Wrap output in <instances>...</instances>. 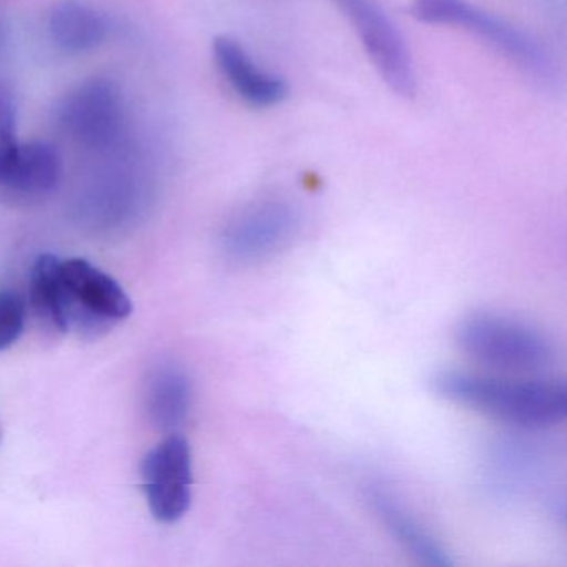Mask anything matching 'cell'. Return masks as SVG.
<instances>
[{
  "instance_id": "4fadbf2b",
  "label": "cell",
  "mask_w": 567,
  "mask_h": 567,
  "mask_svg": "<svg viewBox=\"0 0 567 567\" xmlns=\"http://www.w3.org/2000/svg\"><path fill=\"white\" fill-rule=\"evenodd\" d=\"M190 406V378L177 367L158 368L147 388V410L152 423L174 434L187 421Z\"/></svg>"
},
{
  "instance_id": "3957f363",
  "label": "cell",
  "mask_w": 567,
  "mask_h": 567,
  "mask_svg": "<svg viewBox=\"0 0 567 567\" xmlns=\"http://www.w3.org/2000/svg\"><path fill=\"white\" fill-rule=\"evenodd\" d=\"M457 348L474 363L506 374H536L554 358L543 331L507 315L474 313L457 324Z\"/></svg>"
},
{
  "instance_id": "8992f818",
  "label": "cell",
  "mask_w": 567,
  "mask_h": 567,
  "mask_svg": "<svg viewBox=\"0 0 567 567\" xmlns=\"http://www.w3.org/2000/svg\"><path fill=\"white\" fill-rule=\"evenodd\" d=\"M347 14L371 64L391 92L403 99L416 95L417 79L406 39L378 0H333Z\"/></svg>"
},
{
  "instance_id": "9a60e30c",
  "label": "cell",
  "mask_w": 567,
  "mask_h": 567,
  "mask_svg": "<svg viewBox=\"0 0 567 567\" xmlns=\"http://www.w3.org/2000/svg\"><path fill=\"white\" fill-rule=\"evenodd\" d=\"M18 121L11 92L0 84V182L4 178L16 148H18Z\"/></svg>"
},
{
  "instance_id": "ba28073f",
  "label": "cell",
  "mask_w": 567,
  "mask_h": 567,
  "mask_svg": "<svg viewBox=\"0 0 567 567\" xmlns=\"http://www.w3.org/2000/svg\"><path fill=\"white\" fill-rule=\"evenodd\" d=\"M142 486L155 519L172 524L190 509L194 466L190 444L178 434L158 443L142 461Z\"/></svg>"
},
{
  "instance_id": "5bb4252c",
  "label": "cell",
  "mask_w": 567,
  "mask_h": 567,
  "mask_svg": "<svg viewBox=\"0 0 567 567\" xmlns=\"http://www.w3.org/2000/svg\"><path fill=\"white\" fill-rule=\"evenodd\" d=\"M28 307L24 298L14 291H0V351L18 343L24 333Z\"/></svg>"
},
{
  "instance_id": "30bf717a",
  "label": "cell",
  "mask_w": 567,
  "mask_h": 567,
  "mask_svg": "<svg viewBox=\"0 0 567 567\" xmlns=\"http://www.w3.org/2000/svg\"><path fill=\"white\" fill-rule=\"evenodd\" d=\"M368 499L374 516L380 519L388 534L417 563L424 566H453L450 550L393 494L381 487H373L368 493Z\"/></svg>"
},
{
  "instance_id": "5b68a950",
  "label": "cell",
  "mask_w": 567,
  "mask_h": 567,
  "mask_svg": "<svg viewBox=\"0 0 567 567\" xmlns=\"http://www.w3.org/2000/svg\"><path fill=\"white\" fill-rule=\"evenodd\" d=\"M55 118L72 142L97 155L115 154L125 145V99L112 79L92 78L72 87L59 101Z\"/></svg>"
},
{
  "instance_id": "6da1fadb",
  "label": "cell",
  "mask_w": 567,
  "mask_h": 567,
  "mask_svg": "<svg viewBox=\"0 0 567 567\" xmlns=\"http://www.w3.org/2000/svg\"><path fill=\"white\" fill-rule=\"evenodd\" d=\"M32 310L59 333L97 338L132 313L124 288L84 258L42 255L31 271Z\"/></svg>"
},
{
  "instance_id": "277c9868",
  "label": "cell",
  "mask_w": 567,
  "mask_h": 567,
  "mask_svg": "<svg viewBox=\"0 0 567 567\" xmlns=\"http://www.w3.org/2000/svg\"><path fill=\"white\" fill-rule=\"evenodd\" d=\"M410 14L423 24L463 28L534 78L553 74L549 54L537 39L470 0H411Z\"/></svg>"
},
{
  "instance_id": "7a4b0ae2",
  "label": "cell",
  "mask_w": 567,
  "mask_h": 567,
  "mask_svg": "<svg viewBox=\"0 0 567 567\" xmlns=\"http://www.w3.org/2000/svg\"><path fill=\"white\" fill-rule=\"evenodd\" d=\"M430 384L436 396L520 430H549L566 420L563 381L443 370Z\"/></svg>"
},
{
  "instance_id": "52a82bcc",
  "label": "cell",
  "mask_w": 567,
  "mask_h": 567,
  "mask_svg": "<svg viewBox=\"0 0 567 567\" xmlns=\"http://www.w3.org/2000/svg\"><path fill=\"white\" fill-rule=\"evenodd\" d=\"M298 230L300 214L290 202L261 198L230 218L221 234V247L231 260L257 264L285 250Z\"/></svg>"
},
{
  "instance_id": "7c38bea8",
  "label": "cell",
  "mask_w": 567,
  "mask_h": 567,
  "mask_svg": "<svg viewBox=\"0 0 567 567\" xmlns=\"http://www.w3.org/2000/svg\"><path fill=\"white\" fill-rule=\"evenodd\" d=\"M111 21L99 9L65 0L49 16V35L55 48L68 54H84L104 44L111 35Z\"/></svg>"
},
{
  "instance_id": "8fae6325",
  "label": "cell",
  "mask_w": 567,
  "mask_h": 567,
  "mask_svg": "<svg viewBox=\"0 0 567 567\" xmlns=\"http://www.w3.org/2000/svg\"><path fill=\"white\" fill-rule=\"evenodd\" d=\"M64 175L61 152L51 142L19 144L11 165L0 184L21 195H45L54 192Z\"/></svg>"
},
{
  "instance_id": "9c48e42d",
  "label": "cell",
  "mask_w": 567,
  "mask_h": 567,
  "mask_svg": "<svg viewBox=\"0 0 567 567\" xmlns=\"http://www.w3.org/2000/svg\"><path fill=\"white\" fill-rule=\"evenodd\" d=\"M212 51L218 71L245 104L257 109L275 107L288 97L284 79L261 71L235 39L220 35L215 39Z\"/></svg>"
}]
</instances>
